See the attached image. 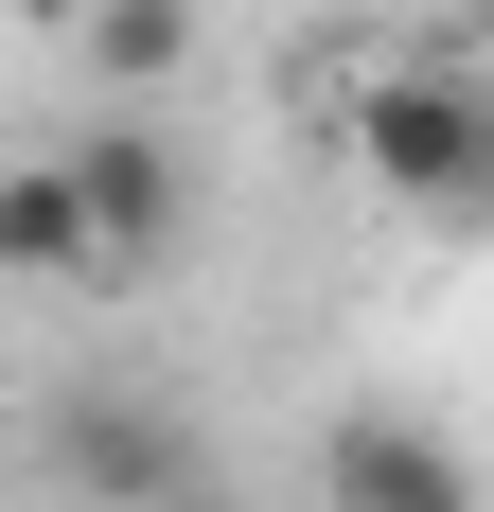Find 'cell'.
<instances>
[{"mask_svg":"<svg viewBox=\"0 0 494 512\" xmlns=\"http://www.w3.org/2000/svg\"><path fill=\"white\" fill-rule=\"evenodd\" d=\"M353 159H371L406 212H477L494 195V89L477 71H371V89H353Z\"/></svg>","mask_w":494,"mask_h":512,"instance_id":"obj_1","label":"cell"},{"mask_svg":"<svg viewBox=\"0 0 494 512\" xmlns=\"http://www.w3.org/2000/svg\"><path fill=\"white\" fill-rule=\"evenodd\" d=\"M53 177H71V230H89V265H159L177 230H195V159L159 142L142 106L71 124V142H53Z\"/></svg>","mask_w":494,"mask_h":512,"instance_id":"obj_2","label":"cell"},{"mask_svg":"<svg viewBox=\"0 0 494 512\" xmlns=\"http://www.w3.org/2000/svg\"><path fill=\"white\" fill-rule=\"evenodd\" d=\"M177 495H212V477H195V442L159 407H124V389L53 407V512H177Z\"/></svg>","mask_w":494,"mask_h":512,"instance_id":"obj_3","label":"cell"},{"mask_svg":"<svg viewBox=\"0 0 494 512\" xmlns=\"http://www.w3.org/2000/svg\"><path fill=\"white\" fill-rule=\"evenodd\" d=\"M318 477H336V512H477V460H459V424H406V407H336Z\"/></svg>","mask_w":494,"mask_h":512,"instance_id":"obj_4","label":"cell"},{"mask_svg":"<svg viewBox=\"0 0 494 512\" xmlns=\"http://www.w3.org/2000/svg\"><path fill=\"white\" fill-rule=\"evenodd\" d=\"M0 283H106L89 230H71V177H53V159H0Z\"/></svg>","mask_w":494,"mask_h":512,"instance_id":"obj_5","label":"cell"},{"mask_svg":"<svg viewBox=\"0 0 494 512\" xmlns=\"http://www.w3.org/2000/svg\"><path fill=\"white\" fill-rule=\"evenodd\" d=\"M89 71H106V89L195 71V0H89Z\"/></svg>","mask_w":494,"mask_h":512,"instance_id":"obj_6","label":"cell"},{"mask_svg":"<svg viewBox=\"0 0 494 512\" xmlns=\"http://www.w3.org/2000/svg\"><path fill=\"white\" fill-rule=\"evenodd\" d=\"M177 512H212V495H177Z\"/></svg>","mask_w":494,"mask_h":512,"instance_id":"obj_7","label":"cell"},{"mask_svg":"<svg viewBox=\"0 0 494 512\" xmlns=\"http://www.w3.org/2000/svg\"><path fill=\"white\" fill-rule=\"evenodd\" d=\"M36 512H53V495H36Z\"/></svg>","mask_w":494,"mask_h":512,"instance_id":"obj_8","label":"cell"}]
</instances>
